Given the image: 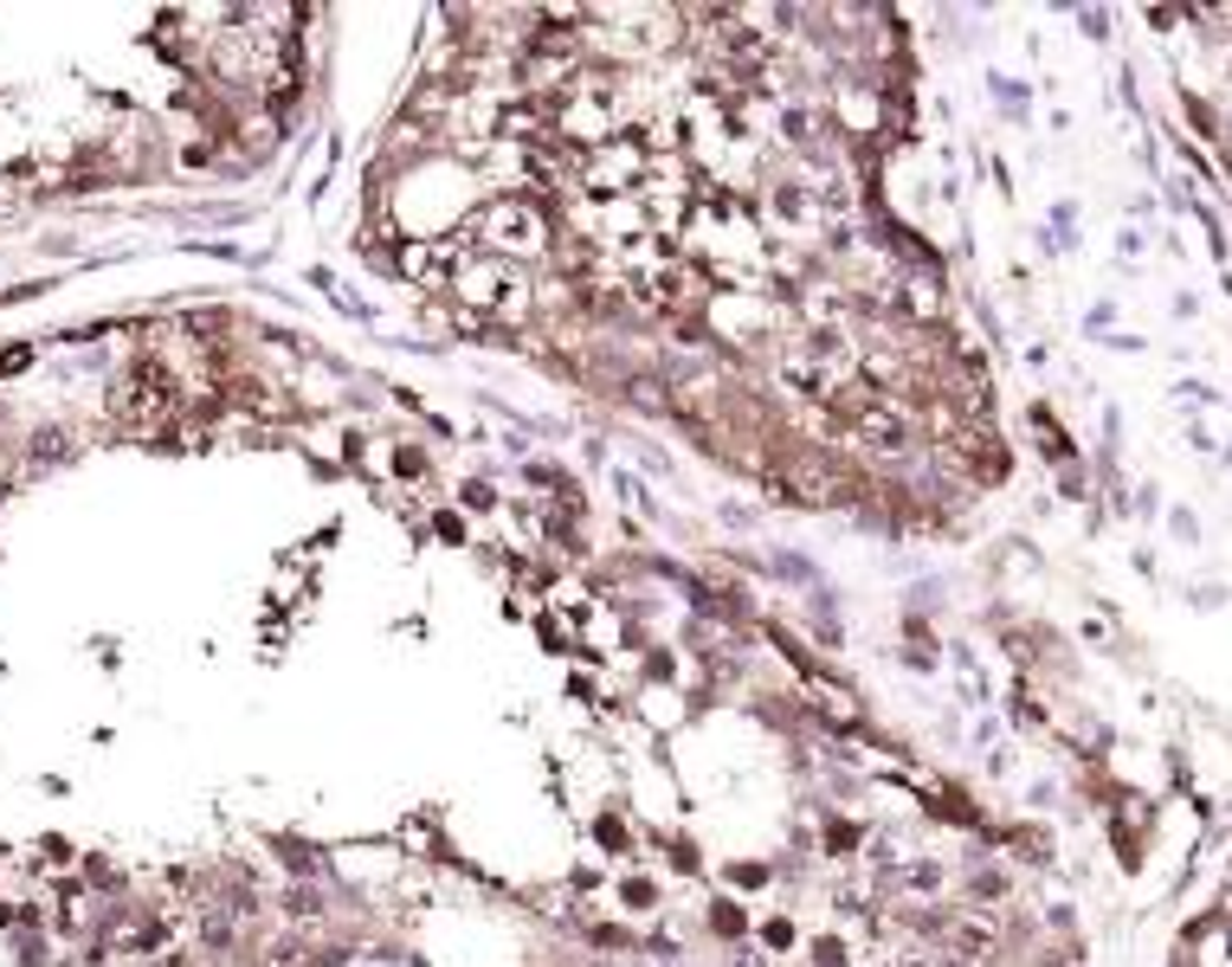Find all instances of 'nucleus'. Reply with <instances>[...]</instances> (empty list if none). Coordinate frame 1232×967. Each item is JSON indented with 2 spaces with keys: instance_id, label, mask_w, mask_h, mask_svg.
I'll return each instance as SVG.
<instances>
[{
  "instance_id": "obj_1",
  "label": "nucleus",
  "mask_w": 1232,
  "mask_h": 967,
  "mask_svg": "<svg viewBox=\"0 0 1232 967\" xmlns=\"http://www.w3.org/2000/svg\"><path fill=\"white\" fill-rule=\"evenodd\" d=\"M459 291H465L472 310H510V304H523V278H510L503 265H472V271L459 278Z\"/></svg>"
},
{
  "instance_id": "obj_2",
  "label": "nucleus",
  "mask_w": 1232,
  "mask_h": 967,
  "mask_svg": "<svg viewBox=\"0 0 1232 967\" xmlns=\"http://www.w3.org/2000/svg\"><path fill=\"white\" fill-rule=\"evenodd\" d=\"M859 439H871V446H903V439H910V420H903V413H859Z\"/></svg>"
}]
</instances>
